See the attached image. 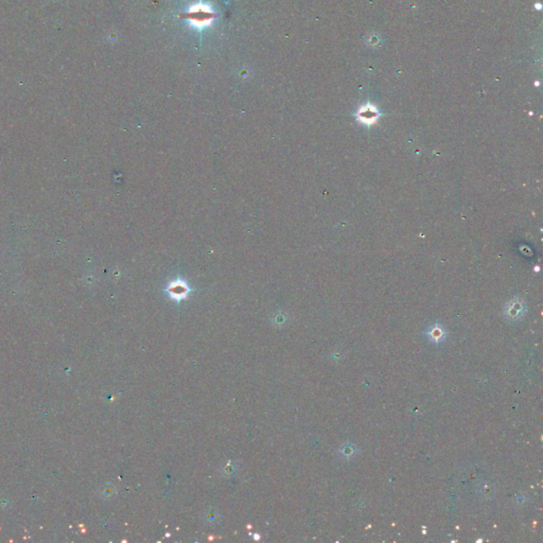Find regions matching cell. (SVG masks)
Wrapping results in <instances>:
<instances>
[{"label":"cell","mask_w":543,"mask_h":543,"mask_svg":"<svg viewBox=\"0 0 543 543\" xmlns=\"http://www.w3.org/2000/svg\"><path fill=\"white\" fill-rule=\"evenodd\" d=\"M205 522L208 524H216L220 520V515L217 509H207L204 516H203Z\"/></svg>","instance_id":"1"}]
</instances>
